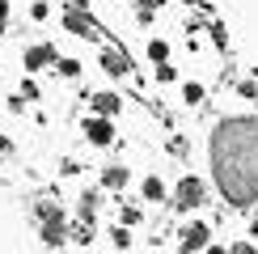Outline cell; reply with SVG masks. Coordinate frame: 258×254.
I'll return each instance as SVG.
<instances>
[{"label":"cell","instance_id":"obj_28","mask_svg":"<svg viewBox=\"0 0 258 254\" xmlns=\"http://www.w3.org/2000/svg\"><path fill=\"white\" fill-rule=\"evenodd\" d=\"M182 254H190V250H182Z\"/></svg>","mask_w":258,"mask_h":254},{"label":"cell","instance_id":"obj_12","mask_svg":"<svg viewBox=\"0 0 258 254\" xmlns=\"http://www.w3.org/2000/svg\"><path fill=\"white\" fill-rule=\"evenodd\" d=\"M38 220H42V225H59L63 212H59L55 204H38Z\"/></svg>","mask_w":258,"mask_h":254},{"label":"cell","instance_id":"obj_27","mask_svg":"<svg viewBox=\"0 0 258 254\" xmlns=\"http://www.w3.org/2000/svg\"><path fill=\"white\" fill-rule=\"evenodd\" d=\"M182 5H199V0H182Z\"/></svg>","mask_w":258,"mask_h":254},{"label":"cell","instance_id":"obj_29","mask_svg":"<svg viewBox=\"0 0 258 254\" xmlns=\"http://www.w3.org/2000/svg\"><path fill=\"white\" fill-rule=\"evenodd\" d=\"M254 233H258V229H254Z\"/></svg>","mask_w":258,"mask_h":254},{"label":"cell","instance_id":"obj_4","mask_svg":"<svg viewBox=\"0 0 258 254\" xmlns=\"http://www.w3.org/2000/svg\"><path fill=\"white\" fill-rule=\"evenodd\" d=\"M81 132H85V140H89V144H98V148L114 140V127H110V119H102V114L85 119V123H81Z\"/></svg>","mask_w":258,"mask_h":254},{"label":"cell","instance_id":"obj_25","mask_svg":"<svg viewBox=\"0 0 258 254\" xmlns=\"http://www.w3.org/2000/svg\"><path fill=\"white\" fill-rule=\"evenodd\" d=\"M30 17L42 21V17H47V5H42V0H38V5H30Z\"/></svg>","mask_w":258,"mask_h":254},{"label":"cell","instance_id":"obj_22","mask_svg":"<svg viewBox=\"0 0 258 254\" xmlns=\"http://www.w3.org/2000/svg\"><path fill=\"white\" fill-rule=\"evenodd\" d=\"M212 42H216V47H220V51H224V47H229V38H224V30H220V26H212Z\"/></svg>","mask_w":258,"mask_h":254},{"label":"cell","instance_id":"obj_9","mask_svg":"<svg viewBox=\"0 0 258 254\" xmlns=\"http://www.w3.org/2000/svg\"><path fill=\"white\" fill-rule=\"evenodd\" d=\"M140 195H144L148 204H161V199H165V182H161V178H144V182H140Z\"/></svg>","mask_w":258,"mask_h":254},{"label":"cell","instance_id":"obj_18","mask_svg":"<svg viewBox=\"0 0 258 254\" xmlns=\"http://www.w3.org/2000/svg\"><path fill=\"white\" fill-rule=\"evenodd\" d=\"M136 5H140V17L148 21V13H153V9H161V5H165V0H136Z\"/></svg>","mask_w":258,"mask_h":254},{"label":"cell","instance_id":"obj_5","mask_svg":"<svg viewBox=\"0 0 258 254\" xmlns=\"http://www.w3.org/2000/svg\"><path fill=\"white\" fill-rule=\"evenodd\" d=\"M208 246H212V229L203 225V220H195V225L182 229V250L195 254V250H208Z\"/></svg>","mask_w":258,"mask_h":254},{"label":"cell","instance_id":"obj_21","mask_svg":"<svg viewBox=\"0 0 258 254\" xmlns=\"http://www.w3.org/2000/svg\"><path fill=\"white\" fill-rule=\"evenodd\" d=\"M237 93H241V98H258V85H254V81H241Z\"/></svg>","mask_w":258,"mask_h":254},{"label":"cell","instance_id":"obj_17","mask_svg":"<svg viewBox=\"0 0 258 254\" xmlns=\"http://www.w3.org/2000/svg\"><path fill=\"white\" fill-rule=\"evenodd\" d=\"M72 237H77V246H89V241H93V225H77Z\"/></svg>","mask_w":258,"mask_h":254},{"label":"cell","instance_id":"obj_23","mask_svg":"<svg viewBox=\"0 0 258 254\" xmlns=\"http://www.w3.org/2000/svg\"><path fill=\"white\" fill-rule=\"evenodd\" d=\"M229 254H258V250L250 246V241H237V246H229Z\"/></svg>","mask_w":258,"mask_h":254},{"label":"cell","instance_id":"obj_15","mask_svg":"<svg viewBox=\"0 0 258 254\" xmlns=\"http://www.w3.org/2000/svg\"><path fill=\"white\" fill-rule=\"evenodd\" d=\"M110 241H114V246H119V250H127V246H132V229H127V225L110 229Z\"/></svg>","mask_w":258,"mask_h":254},{"label":"cell","instance_id":"obj_16","mask_svg":"<svg viewBox=\"0 0 258 254\" xmlns=\"http://www.w3.org/2000/svg\"><path fill=\"white\" fill-rule=\"evenodd\" d=\"M55 68H59V77H81V64L77 59H59Z\"/></svg>","mask_w":258,"mask_h":254},{"label":"cell","instance_id":"obj_7","mask_svg":"<svg viewBox=\"0 0 258 254\" xmlns=\"http://www.w3.org/2000/svg\"><path fill=\"white\" fill-rule=\"evenodd\" d=\"M89 102H93V110H98L102 119H114V114H119V106H123L119 93H89Z\"/></svg>","mask_w":258,"mask_h":254},{"label":"cell","instance_id":"obj_20","mask_svg":"<svg viewBox=\"0 0 258 254\" xmlns=\"http://www.w3.org/2000/svg\"><path fill=\"white\" fill-rule=\"evenodd\" d=\"M174 77H178V72H174V64H157V81H165V85H169Z\"/></svg>","mask_w":258,"mask_h":254},{"label":"cell","instance_id":"obj_2","mask_svg":"<svg viewBox=\"0 0 258 254\" xmlns=\"http://www.w3.org/2000/svg\"><path fill=\"white\" fill-rule=\"evenodd\" d=\"M63 26H68V34L98 38V26H93V21L85 17V9H81V5H68V9H63Z\"/></svg>","mask_w":258,"mask_h":254},{"label":"cell","instance_id":"obj_13","mask_svg":"<svg viewBox=\"0 0 258 254\" xmlns=\"http://www.w3.org/2000/svg\"><path fill=\"white\" fill-rule=\"evenodd\" d=\"M182 102H186V106H199V102H203V85H195V81L182 85Z\"/></svg>","mask_w":258,"mask_h":254},{"label":"cell","instance_id":"obj_8","mask_svg":"<svg viewBox=\"0 0 258 254\" xmlns=\"http://www.w3.org/2000/svg\"><path fill=\"white\" fill-rule=\"evenodd\" d=\"M102 186L123 190V186H127V165H106V169H102Z\"/></svg>","mask_w":258,"mask_h":254},{"label":"cell","instance_id":"obj_6","mask_svg":"<svg viewBox=\"0 0 258 254\" xmlns=\"http://www.w3.org/2000/svg\"><path fill=\"white\" fill-rule=\"evenodd\" d=\"M102 68L110 72V77H127L132 72V64H127V55L119 47H102Z\"/></svg>","mask_w":258,"mask_h":254},{"label":"cell","instance_id":"obj_1","mask_svg":"<svg viewBox=\"0 0 258 254\" xmlns=\"http://www.w3.org/2000/svg\"><path fill=\"white\" fill-rule=\"evenodd\" d=\"M21 64H26V72H42V68H51V64H59V55H55L51 42H34V47H26Z\"/></svg>","mask_w":258,"mask_h":254},{"label":"cell","instance_id":"obj_19","mask_svg":"<svg viewBox=\"0 0 258 254\" xmlns=\"http://www.w3.org/2000/svg\"><path fill=\"white\" fill-rule=\"evenodd\" d=\"M21 98L34 102V98H42V93H38V85H34V81H21Z\"/></svg>","mask_w":258,"mask_h":254},{"label":"cell","instance_id":"obj_11","mask_svg":"<svg viewBox=\"0 0 258 254\" xmlns=\"http://www.w3.org/2000/svg\"><path fill=\"white\" fill-rule=\"evenodd\" d=\"M93 212H98V190H85L81 195V225H89Z\"/></svg>","mask_w":258,"mask_h":254},{"label":"cell","instance_id":"obj_26","mask_svg":"<svg viewBox=\"0 0 258 254\" xmlns=\"http://www.w3.org/2000/svg\"><path fill=\"white\" fill-rule=\"evenodd\" d=\"M208 254H229V250H224V246H208Z\"/></svg>","mask_w":258,"mask_h":254},{"label":"cell","instance_id":"obj_3","mask_svg":"<svg viewBox=\"0 0 258 254\" xmlns=\"http://www.w3.org/2000/svg\"><path fill=\"white\" fill-rule=\"evenodd\" d=\"M174 204L186 212V208H199L203 204V182L199 178H182V182L174 186Z\"/></svg>","mask_w":258,"mask_h":254},{"label":"cell","instance_id":"obj_14","mask_svg":"<svg viewBox=\"0 0 258 254\" xmlns=\"http://www.w3.org/2000/svg\"><path fill=\"white\" fill-rule=\"evenodd\" d=\"M148 59L165 64V59H169V47H165V42H161V38H153V42H148Z\"/></svg>","mask_w":258,"mask_h":254},{"label":"cell","instance_id":"obj_10","mask_svg":"<svg viewBox=\"0 0 258 254\" xmlns=\"http://www.w3.org/2000/svg\"><path fill=\"white\" fill-rule=\"evenodd\" d=\"M68 241V225H42V246H63Z\"/></svg>","mask_w":258,"mask_h":254},{"label":"cell","instance_id":"obj_24","mask_svg":"<svg viewBox=\"0 0 258 254\" xmlns=\"http://www.w3.org/2000/svg\"><path fill=\"white\" fill-rule=\"evenodd\" d=\"M9 30V0H0V34Z\"/></svg>","mask_w":258,"mask_h":254}]
</instances>
